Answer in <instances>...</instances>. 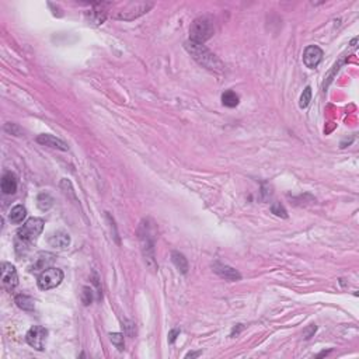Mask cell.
<instances>
[{
	"mask_svg": "<svg viewBox=\"0 0 359 359\" xmlns=\"http://www.w3.org/2000/svg\"><path fill=\"white\" fill-rule=\"evenodd\" d=\"M62 281H63V272H62V269L51 267L38 275L37 285L41 291H49V289H54L56 286L61 285Z\"/></svg>",
	"mask_w": 359,
	"mask_h": 359,
	"instance_id": "6",
	"label": "cell"
},
{
	"mask_svg": "<svg viewBox=\"0 0 359 359\" xmlns=\"http://www.w3.org/2000/svg\"><path fill=\"white\" fill-rule=\"evenodd\" d=\"M44 225L45 222L41 218H30L23 225V227H20L17 231V240H16L17 253H20L21 249L24 253V249H28V246L37 242V238L44 230Z\"/></svg>",
	"mask_w": 359,
	"mask_h": 359,
	"instance_id": "2",
	"label": "cell"
},
{
	"mask_svg": "<svg viewBox=\"0 0 359 359\" xmlns=\"http://www.w3.org/2000/svg\"><path fill=\"white\" fill-rule=\"evenodd\" d=\"M184 48L187 49V52L201 66L207 67V69L212 70V72H216V73H222L225 70V66H223L222 61L213 52H211L209 48H207L204 44L194 43V41H189L188 39L184 44Z\"/></svg>",
	"mask_w": 359,
	"mask_h": 359,
	"instance_id": "1",
	"label": "cell"
},
{
	"mask_svg": "<svg viewBox=\"0 0 359 359\" xmlns=\"http://www.w3.org/2000/svg\"><path fill=\"white\" fill-rule=\"evenodd\" d=\"M5 131H6V132H9V134L16 135V136H20V135H21V131H20V128L17 127V125H14V124H6Z\"/></svg>",
	"mask_w": 359,
	"mask_h": 359,
	"instance_id": "25",
	"label": "cell"
},
{
	"mask_svg": "<svg viewBox=\"0 0 359 359\" xmlns=\"http://www.w3.org/2000/svg\"><path fill=\"white\" fill-rule=\"evenodd\" d=\"M238 101H240L238 96L234 92H231V90H227V92L222 94V104L226 105V107H229V108L237 107Z\"/></svg>",
	"mask_w": 359,
	"mask_h": 359,
	"instance_id": "20",
	"label": "cell"
},
{
	"mask_svg": "<svg viewBox=\"0 0 359 359\" xmlns=\"http://www.w3.org/2000/svg\"><path fill=\"white\" fill-rule=\"evenodd\" d=\"M0 188L3 191V194H16V191H17V178H16V176L12 174V173H5L3 177H2Z\"/></svg>",
	"mask_w": 359,
	"mask_h": 359,
	"instance_id": "15",
	"label": "cell"
},
{
	"mask_svg": "<svg viewBox=\"0 0 359 359\" xmlns=\"http://www.w3.org/2000/svg\"><path fill=\"white\" fill-rule=\"evenodd\" d=\"M323 56H324V52L320 47L309 45L303 52L304 66L309 67V69H316L320 65V62L323 61Z\"/></svg>",
	"mask_w": 359,
	"mask_h": 359,
	"instance_id": "9",
	"label": "cell"
},
{
	"mask_svg": "<svg viewBox=\"0 0 359 359\" xmlns=\"http://www.w3.org/2000/svg\"><path fill=\"white\" fill-rule=\"evenodd\" d=\"M82 300H83V303H85L86 306H89V304L92 303L93 302V291L90 289V288H87V286H85V288H83Z\"/></svg>",
	"mask_w": 359,
	"mask_h": 359,
	"instance_id": "24",
	"label": "cell"
},
{
	"mask_svg": "<svg viewBox=\"0 0 359 359\" xmlns=\"http://www.w3.org/2000/svg\"><path fill=\"white\" fill-rule=\"evenodd\" d=\"M16 304L19 306L20 309H23L24 311H34V309H35V304H34V300L30 298V296H27V295H23V293H20V295H17L16 296Z\"/></svg>",
	"mask_w": 359,
	"mask_h": 359,
	"instance_id": "17",
	"label": "cell"
},
{
	"mask_svg": "<svg viewBox=\"0 0 359 359\" xmlns=\"http://www.w3.org/2000/svg\"><path fill=\"white\" fill-rule=\"evenodd\" d=\"M55 261V256L49 254V253H41L39 256L35 258L34 264L30 267V272L32 274H41L45 269L51 268V265Z\"/></svg>",
	"mask_w": 359,
	"mask_h": 359,
	"instance_id": "11",
	"label": "cell"
},
{
	"mask_svg": "<svg viewBox=\"0 0 359 359\" xmlns=\"http://www.w3.org/2000/svg\"><path fill=\"white\" fill-rule=\"evenodd\" d=\"M271 212L274 213V215H276V216H280V218H288V212H286V209L284 208V205H281L280 202H275L274 205L271 207Z\"/></svg>",
	"mask_w": 359,
	"mask_h": 359,
	"instance_id": "23",
	"label": "cell"
},
{
	"mask_svg": "<svg viewBox=\"0 0 359 359\" xmlns=\"http://www.w3.org/2000/svg\"><path fill=\"white\" fill-rule=\"evenodd\" d=\"M171 261H173V264L176 265L177 269H178L181 274H187V272H188V261H187V258H185L181 253L173 251V253H171Z\"/></svg>",
	"mask_w": 359,
	"mask_h": 359,
	"instance_id": "16",
	"label": "cell"
},
{
	"mask_svg": "<svg viewBox=\"0 0 359 359\" xmlns=\"http://www.w3.org/2000/svg\"><path fill=\"white\" fill-rule=\"evenodd\" d=\"M54 205V198L48 194V192H41V194L37 196V207L43 211V212H47L49 211L51 208Z\"/></svg>",
	"mask_w": 359,
	"mask_h": 359,
	"instance_id": "19",
	"label": "cell"
},
{
	"mask_svg": "<svg viewBox=\"0 0 359 359\" xmlns=\"http://www.w3.org/2000/svg\"><path fill=\"white\" fill-rule=\"evenodd\" d=\"M110 340L111 342L115 345L119 351H124V348H125V342H124V334H121V333H111L110 334Z\"/></svg>",
	"mask_w": 359,
	"mask_h": 359,
	"instance_id": "22",
	"label": "cell"
},
{
	"mask_svg": "<svg viewBox=\"0 0 359 359\" xmlns=\"http://www.w3.org/2000/svg\"><path fill=\"white\" fill-rule=\"evenodd\" d=\"M153 6L154 3L152 2H131V3H125L121 9H118L115 12H111V17L115 20H122V21H132L146 14Z\"/></svg>",
	"mask_w": 359,
	"mask_h": 359,
	"instance_id": "4",
	"label": "cell"
},
{
	"mask_svg": "<svg viewBox=\"0 0 359 359\" xmlns=\"http://www.w3.org/2000/svg\"><path fill=\"white\" fill-rule=\"evenodd\" d=\"M311 101V87L310 86H306L304 87L303 93L300 94V100H299V107L300 108H306Z\"/></svg>",
	"mask_w": 359,
	"mask_h": 359,
	"instance_id": "21",
	"label": "cell"
},
{
	"mask_svg": "<svg viewBox=\"0 0 359 359\" xmlns=\"http://www.w3.org/2000/svg\"><path fill=\"white\" fill-rule=\"evenodd\" d=\"M0 272H2V284L3 288L12 292L16 286L19 285V275H17V269L14 265H12L10 262H2L0 265Z\"/></svg>",
	"mask_w": 359,
	"mask_h": 359,
	"instance_id": "8",
	"label": "cell"
},
{
	"mask_svg": "<svg viewBox=\"0 0 359 359\" xmlns=\"http://www.w3.org/2000/svg\"><path fill=\"white\" fill-rule=\"evenodd\" d=\"M108 6H111V3H96L92 12H87L86 14H87V17L93 24H103L104 21L107 20V16H108V10L105 9Z\"/></svg>",
	"mask_w": 359,
	"mask_h": 359,
	"instance_id": "12",
	"label": "cell"
},
{
	"mask_svg": "<svg viewBox=\"0 0 359 359\" xmlns=\"http://www.w3.org/2000/svg\"><path fill=\"white\" fill-rule=\"evenodd\" d=\"M201 355V352H188L185 355V358H198Z\"/></svg>",
	"mask_w": 359,
	"mask_h": 359,
	"instance_id": "28",
	"label": "cell"
},
{
	"mask_svg": "<svg viewBox=\"0 0 359 359\" xmlns=\"http://www.w3.org/2000/svg\"><path fill=\"white\" fill-rule=\"evenodd\" d=\"M37 142L39 143V145H43V146L54 147V149H58V150H62V152L69 150L67 143H65L63 140L58 139V138H55V136H52V135H48V134L39 135V136L37 138Z\"/></svg>",
	"mask_w": 359,
	"mask_h": 359,
	"instance_id": "14",
	"label": "cell"
},
{
	"mask_svg": "<svg viewBox=\"0 0 359 359\" xmlns=\"http://www.w3.org/2000/svg\"><path fill=\"white\" fill-rule=\"evenodd\" d=\"M215 34V24L213 20L208 16H202L194 20V23L189 27V41L204 44L211 39Z\"/></svg>",
	"mask_w": 359,
	"mask_h": 359,
	"instance_id": "5",
	"label": "cell"
},
{
	"mask_svg": "<svg viewBox=\"0 0 359 359\" xmlns=\"http://www.w3.org/2000/svg\"><path fill=\"white\" fill-rule=\"evenodd\" d=\"M180 333H181V331H180L178 329L171 330L170 333H169V342H170V344H173V342L177 340V337L180 335Z\"/></svg>",
	"mask_w": 359,
	"mask_h": 359,
	"instance_id": "26",
	"label": "cell"
},
{
	"mask_svg": "<svg viewBox=\"0 0 359 359\" xmlns=\"http://www.w3.org/2000/svg\"><path fill=\"white\" fill-rule=\"evenodd\" d=\"M25 215H27L25 208L23 205H16L14 208H12L10 215H9V219H10L12 223H21L25 219Z\"/></svg>",
	"mask_w": 359,
	"mask_h": 359,
	"instance_id": "18",
	"label": "cell"
},
{
	"mask_svg": "<svg viewBox=\"0 0 359 359\" xmlns=\"http://www.w3.org/2000/svg\"><path fill=\"white\" fill-rule=\"evenodd\" d=\"M124 323H125L127 326H122V327H125V330H127V334H128V335H134V331L131 330V329H135L134 324H132V323H131V322H124Z\"/></svg>",
	"mask_w": 359,
	"mask_h": 359,
	"instance_id": "27",
	"label": "cell"
},
{
	"mask_svg": "<svg viewBox=\"0 0 359 359\" xmlns=\"http://www.w3.org/2000/svg\"><path fill=\"white\" fill-rule=\"evenodd\" d=\"M48 243L54 249L65 250L70 246V236L65 230H58L49 236Z\"/></svg>",
	"mask_w": 359,
	"mask_h": 359,
	"instance_id": "13",
	"label": "cell"
},
{
	"mask_svg": "<svg viewBox=\"0 0 359 359\" xmlns=\"http://www.w3.org/2000/svg\"><path fill=\"white\" fill-rule=\"evenodd\" d=\"M149 219L142 220L139 231V242L142 246V253L145 257V261L150 267V269H156V260H154V236H153L152 226L149 225Z\"/></svg>",
	"mask_w": 359,
	"mask_h": 359,
	"instance_id": "3",
	"label": "cell"
},
{
	"mask_svg": "<svg viewBox=\"0 0 359 359\" xmlns=\"http://www.w3.org/2000/svg\"><path fill=\"white\" fill-rule=\"evenodd\" d=\"M213 272L219 275L220 278H225L227 281H238L242 280V275L238 272L237 269H234L230 265H226V264H222L219 261L213 262Z\"/></svg>",
	"mask_w": 359,
	"mask_h": 359,
	"instance_id": "10",
	"label": "cell"
},
{
	"mask_svg": "<svg viewBox=\"0 0 359 359\" xmlns=\"http://www.w3.org/2000/svg\"><path fill=\"white\" fill-rule=\"evenodd\" d=\"M47 335L48 331L43 326H34L28 330V333L25 335V340L28 342V345L32 347L37 351H44L45 342H47Z\"/></svg>",
	"mask_w": 359,
	"mask_h": 359,
	"instance_id": "7",
	"label": "cell"
}]
</instances>
